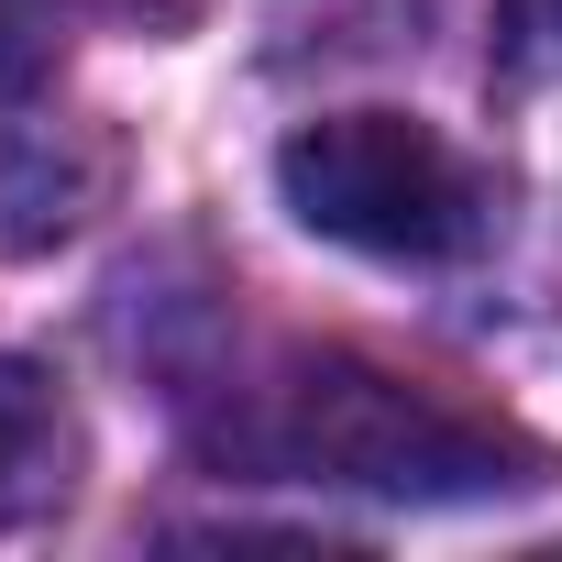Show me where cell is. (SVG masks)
<instances>
[{
  "instance_id": "obj_1",
  "label": "cell",
  "mask_w": 562,
  "mask_h": 562,
  "mask_svg": "<svg viewBox=\"0 0 562 562\" xmlns=\"http://www.w3.org/2000/svg\"><path fill=\"white\" fill-rule=\"evenodd\" d=\"M210 452L254 485H353V496H408V507H452V496H507L540 485V441H518L507 419L386 375L364 353H288L265 364L221 419Z\"/></svg>"
},
{
  "instance_id": "obj_6",
  "label": "cell",
  "mask_w": 562,
  "mask_h": 562,
  "mask_svg": "<svg viewBox=\"0 0 562 562\" xmlns=\"http://www.w3.org/2000/svg\"><path fill=\"white\" fill-rule=\"evenodd\" d=\"M100 12H122V23H188V12H210V0H100Z\"/></svg>"
},
{
  "instance_id": "obj_4",
  "label": "cell",
  "mask_w": 562,
  "mask_h": 562,
  "mask_svg": "<svg viewBox=\"0 0 562 562\" xmlns=\"http://www.w3.org/2000/svg\"><path fill=\"white\" fill-rule=\"evenodd\" d=\"M496 56L518 78H562V0H507L496 12Z\"/></svg>"
},
{
  "instance_id": "obj_2",
  "label": "cell",
  "mask_w": 562,
  "mask_h": 562,
  "mask_svg": "<svg viewBox=\"0 0 562 562\" xmlns=\"http://www.w3.org/2000/svg\"><path fill=\"white\" fill-rule=\"evenodd\" d=\"M276 188L321 243H353L375 265H463L496 232V188L408 111H331L288 133Z\"/></svg>"
},
{
  "instance_id": "obj_5",
  "label": "cell",
  "mask_w": 562,
  "mask_h": 562,
  "mask_svg": "<svg viewBox=\"0 0 562 562\" xmlns=\"http://www.w3.org/2000/svg\"><path fill=\"white\" fill-rule=\"evenodd\" d=\"M45 67V0H0V89H23Z\"/></svg>"
},
{
  "instance_id": "obj_3",
  "label": "cell",
  "mask_w": 562,
  "mask_h": 562,
  "mask_svg": "<svg viewBox=\"0 0 562 562\" xmlns=\"http://www.w3.org/2000/svg\"><path fill=\"white\" fill-rule=\"evenodd\" d=\"M78 496V408L34 353H0V529H34Z\"/></svg>"
}]
</instances>
